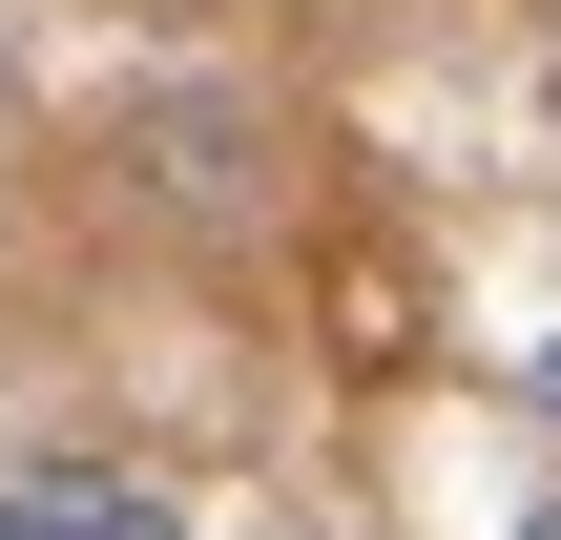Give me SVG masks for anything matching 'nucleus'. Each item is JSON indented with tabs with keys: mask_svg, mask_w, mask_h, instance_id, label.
I'll return each instance as SVG.
<instances>
[{
	"mask_svg": "<svg viewBox=\"0 0 561 540\" xmlns=\"http://www.w3.org/2000/svg\"><path fill=\"white\" fill-rule=\"evenodd\" d=\"M520 395H541V437H561V333H541V354H520Z\"/></svg>",
	"mask_w": 561,
	"mask_h": 540,
	"instance_id": "3",
	"label": "nucleus"
},
{
	"mask_svg": "<svg viewBox=\"0 0 561 540\" xmlns=\"http://www.w3.org/2000/svg\"><path fill=\"white\" fill-rule=\"evenodd\" d=\"M0 520L21 540H187V499L146 458H42V479H0Z\"/></svg>",
	"mask_w": 561,
	"mask_h": 540,
	"instance_id": "1",
	"label": "nucleus"
},
{
	"mask_svg": "<svg viewBox=\"0 0 561 540\" xmlns=\"http://www.w3.org/2000/svg\"><path fill=\"white\" fill-rule=\"evenodd\" d=\"M0 540H21V520H0Z\"/></svg>",
	"mask_w": 561,
	"mask_h": 540,
	"instance_id": "6",
	"label": "nucleus"
},
{
	"mask_svg": "<svg viewBox=\"0 0 561 540\" xmlns=\"http://www.w3.org/2000/svg\"><path fill=\"white\" fill-rule=\"evenodd\" d=\"M125 146H167V208H208V229L250 208V125H229V104H146Z\"/></svg>",
	"mask_w": 561,
	"mask_h": 540,
	"instance_id": "2",
	"label": "nucleus"
},
{
	"mask_svg": "<svg viewBox=\"0 0 561 540\" xmlns=\"http://www.w3.org/2000/svg\"><path fill=\"white\" fill-rule=\"evenodd\" d=\"M520 540H561V499H541V520H520Z\"/></svg>",
	"mask_w": 561,
	"mask_h": 540,
	"instance_id": "5",
	"label": "nucleus"
},
{
	"mask_svg": "<svg viewBox=\"0 0 561 540\" xmlns=\"http://www.w3.org/2000/svg\"><path fill=\"white\" fill-rule=\"evenodd\" d=\"M0 229H21V125H0Z\"/></svg>",
	"mask_w": 561,
	"mask_h": 540,
	"instance_id": "4",
	"label": "nucleus"
}]
</instances>
